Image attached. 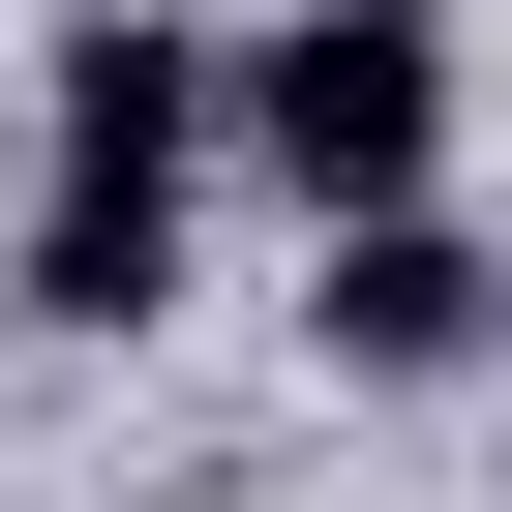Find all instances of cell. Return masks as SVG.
I'll return each mask as SVG.
<instances>
[{"instance_id": "obj_3", "label": "cell", "mask_w": 512, "mask_h": 512, "mask_svg": "<svg viewBox=\"0 0 512 512\" xmlns=\"http://www.w3.org/2000/svg\"><path fill=\"white\" fill-rule=\"evenodd\" d=\"M302 332L422 392V362H482V332H512V272H482V241H452V211H332V272H302Z\"/></svg>"}, {"instance_id": "obj_1", "label": "cell", "mask_w": 512, "mask_h": 512, "mask_svg": "<svg viewBox=\"0 0 512 512\" xmlns=\"http://www.w3.org/2000/svg\"><path fill=\"white\" fill-rule=\"evenodd\" d=\"M181 181H211V31H151V0H91L61 31V121H31V332H151L181 302Z\"/></svg>"}, {"instance_id": "obj_2", "label": "cell", "mask_w": 512, "mask_h": 512, "mask_svg": "<svg viewBox=\"0 0 512 512\" xmlns=\"http://www.w3.org/2000/svg\"><path fill=\"white\" fill-rule=\"evenodd\" d=\"M211 151H272V181H302V241H332V211H422V181H452V31H422V0L211 31Z\"/></svg>"}]
</instances>
